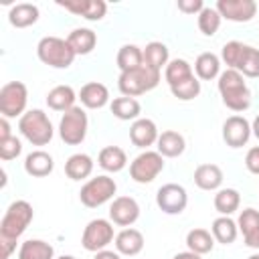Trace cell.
Here are the masks:
<instances>
[{"label":"cell","instance_id":"obj_36","mask_svg":"<svg viewBox=\"0 0 259 259\" xmlns=\"http://www.w3.org/2000/svg\"><path fill=\"white\" fill-rule=\"evenodd\" d=\"M235 71H239L243 77H251V79L259 77V49L245 45Z\"/></svg>","mask_w":259,"mask_h":259},{"label":"cell","instance_id":"obj_9","mask_svg":"<svg viewBox=\"0 0 259 259\" xmlns=\"http://www.w3.org/2000/svg\"><path fill=\"white\" fill-rule=\"evenodd\" d=\"M28 89L22 81H8L0 89V113L2 117H22L26 113Z\"/></svg>","mask_w":259,"mask_h":259},{"label":"cell","instance_id":"obj_8","mask_svg":"<svg viewBox=\"0 0 259 259\" xmlns=\"http://www.w3.org/2000/svg\"><path fill=\"white\" fill-rule=\"evenodd\" d=\"M113 241H115V231H113V223L109 219H93V221H89L87 227L83 229V235H81V245L89 253L103 251Z\"/></svg>","mask_w":259,"mask_h":259},{"label":"cell","instance_id":"obj_19","mask_svg":"<svg viewBox=\"0 0 259 259\" xmlns=\"http://www.w3.org/2000/svg\"><path fill=\"white\" fill-rule=\"evenodd\" d=\"M77 95H79L81 105L87 109H101L109 103V89L99 81L85 83Z\"/></svg>","mask_w":259,"mask_h":259},{"label":"cell","instance_id":"obj_17","mask_svg":"<svg viewBox=\"0 0 259 259\" xmlns=\"http://www.w3.org/2000/svg\"><path fill=\"white\" fill-rule=\"evenodd\" d=\"M239 233L243 235V241L251 249H259V210L257 208H243L237 219Z\"/></svg>","mask_w":259,"mask_h":259},{"label":"cell","instance_id":"obj_1","mask_svg":"<svg viewBox=\"0 0 259 259\" xmlns=\"http://www.w3.org/2000/svg\"><path fill=\"white\" fill-rule=\"evenodd\" d=\"M217 87H219V93H221V99H223L225 107H229L235 113H241V111L249 109V105H251V91H249V87L245 83V77L239 71L225 69L219 75Z\"/></svg>","mask_w":259,"mask_h":259},{"label":"cell","instance_id":"obj_44","mask_svg":"<svg viewBox=\"0 0 259 259\" xmlns=\"http://www.w3.org/2000/svg\"><path fill=\"white\" fill-rule=\"evenodd\" d=\"M14 251H16V241L0 237V259H8Z\"/></svg>","mask_w":259,"mask_h":259},{"label":"cell","instance_id":"obj_37","mask_svg":"<svg viewBox=\"0 0 259 259\" xmlns=\"http://www.w3.org/2000/svg\"><path fill=\"white\" fill-rule=\"evenodd\" d=\"M192 75H194L192 65L186 59H172L164 69V79H166L168 87H172V85H176V83H180Z\"/></svg>","mask_w":259,"mask_h":259},{"label":"cell","instance_id":"obj_21","mask_svg":"<svg viewBox=\"0 0 259 259\" xmlns=\"http://www.w3.org/2000/svg\"><path fill=\"white\" fill-rule=\"evenodd\" d=\"M79 99V95L75 93V89L71 85H57L47 93V105L53 111H69L75 107V101Z\"/></svg>","mask_w":259,"mask_h":259},{"label":"cell","instance_id":"obj_29","mask_svg":"<svg viewBox=\"0 0 259 259\" xmlns=\"http://www.w3.org/2000/svg\"><path fill=\"white\" fill-rule=\"evenodd\" d=\"M194 75L200 81H212L221 75V57L214 53H200L194 61Z\"/></svg>","mask_w":259,"mask_h":259},{"label":"cell","instance_id":"obj_6","mask_svg":"<svg viewBox=\"0 0 259 259\" xmlns=\"http://www.w3.org/2000/svg\"><path fill=\"white\" fill-rule=\"evenodd\" d=\"M117 192V184L111 176L99 174L95 178H89L81 190H79V200L87 208H97L109 200H113V194Z\"/></svg>","mask_w":259,"mask_h":259},{"label":"cell","instance_id":"obj_27","mask_svg":"<svg viewBox=\"0 0 259 259\" xmlns=\"http://www.w3.org/2000/svg\"><path fill=\"white\" fill-rule=\"evenodd\" d=\"M144 65L162 73V69H166V65L170 63V55H168V47L160 40H152L148 42L144 49Z\"/></svg>","mask_w":259,"mask_h":259},{"label":"cell","instance_id":"obj_39","mask_svg":"<svg viewBox=\"0 0 259 259\" xmlns=\"http://www.w3.org/2000/svg\"><path fill=\"white\" fill-rule=\"evenodd\" d=\"M170 93L176 99H180V101H190V99L198 97V93H200V79L196 75H192V77H188V79L172 85L170 87Z\"/></svg>","mask_w":259,"mask_h":259},{"label":"cell","instance_id":"obj_38","mask_svg":"<svg viewBox=\"0 0 259 259\" xmlns=\"http://www.w3.org/2000/svg\"><path fill=\"white\" fill-rule=\"evenodd\" d=\"M221 14L214 6H204L198 14V30L204 34V36H212L217 34V30L221 28Z\"/></svg>","mask_w":259,"mask_h":259},{"label":"cell","instance_id":"obj_26","mask_svg":"<svg viewBox=\"0 0 259 259\" xmlns=\"http://www.w3.org/2000/svg\"><path fill=\"white\" fill-rule=\"evenodd\" d=\"M38 20V6L30 4V2H20L14 4L8 10V22L14 28H28Z\"/></svg>","mask_w":259,"mask_h":259},{"label":"cell","instance_id":"obj_50","mask_svg":"<svg viewBox=\"0 0 259 259\" xmlns=\"http://www.w3.org/2000/svg\"><path fill=\"white\" fill-rule=\"evenodd\" d=\"M247 259H259V253H253V255H249Z\"/></svg>","mask_w":259,"mask_h":259},{"label":"cell","instance_id":"obj_43","mask_svg":"<svg viewBox=\"0 0 259 259\" xmlns=\"http://www.w3.org/2000/svg\"><path fill=\"white\" fill-rule=\"evenodd\" d=\"M245 166L251 174L259 176V146H253L245 156Z\"/></svg>","mask_w":259,"mask_h":259},{"label":"cell","instance_id":"obj_5","mask_svg":"<svg viewBox=\"0 0 259 259\" xmlns=\"http://www.w3.org/2000/svg\"><path fill=\"white\" fill-rule=\"evenodd\" d=\"M160 77H162V73H158V71L142 65L138 69L119 73L117 87H119L121 95H125V97H138V95H144V93L156 89L158 83H160Z\"/></svg>","mask_w":259,"mask_h":259},{"label":"cell","instance_id":"obj_20","mask_svg":"<svg viewBox=\"0 0 259 259\" xmlns=\"http://www.w3.org/2000/svg\"><path fill=\"white\" fill-rule=\"evenodd\" d=\"M53 168H55V160L45 150H32L24 158V172L32 178H45L53 172Z\"/></svg>","mask_w":259,"mask_h":259},{"label":"cell","instance_id":"obj_47","mask_svg":"<svg viewBox=\"0 0 259 259\" xmlns=\"http://www.w3.org/2000/svg\"><path fill=\"white\" fill-rule=\"evenodd\" d=\"M172 259H202V255L192 253V251H182V253H176Z\"/></svg>","mask_w":259,"mask_h":259},{"label":"cell","instance_id":"obj_41","mask_svg":"<svg viewBox=\"0 0 259 259\" xmlns=\"http://www.w3.org/2000/svg\"><path fill=\"white\" fill-rule=\"evenodd\" d=\"M20 152H22V142H20L16 136H10V138H6V140H0V158H2L4 162L18 158Z\"/></svg>","mask_w":259,"mask_h":259},{"label":"cell","instance_id":"obj_28","mask_svg":"<svg viewBox=\"0 0 259 259\" xmlns=\"http://www.w3.org/2000/svg\"><path fill=\"white\" fill-rule=\"evenodd\" d=\"M109 109L113 113V117L121 119V121H136L140 119V113H142V105L136 97H115L111 103H109Z\"/></svg>","mask_w":259,"mask_h":259},{"label":"cell","instance_id":"obj_11","mask_svg":"<svg viewBox=\"0 0 259 259\" xmlns=\"http://www.w3.org/2000/svg\"><path fill=\"white\" fill-rule=\"evenodd\" d=\"M156 204L166 214H180L188 204V194L182 184L168 182L162 184L156 192Z\"/></svg>","mask_w":259,"mask_h":259},{"label":"cell","instance_id":"obj_4","mask_svg":"<svg viewBox=\"0 0 259 259\" xmlns=\"http://www.w3.org/2000/svg\"><path fill=\"white\" fill-rule=\"evenodd\" d=\"M32 217H34V210L28 200L10 202V206L6 208V212L0 221V237L18 241L24 235V231L28 229V225L32 223Z\"/></svg>","mask_w":259,"mask_h":259},{"label":"cell","instance_id":"obj_40","mask_svg":"<svg viewBox=\"0 0 259 259\" xmlns=\"http://www.w3.org/2000/svg\"><path fill=\"white\" fill-rule=\"evenodd\" d=\"M243 47L245 42L241 40H229L223 45V51H221V61L227 65V69H235L237 63H239V57L243 53Z\"/></svg>","mask_w":259,"mask_h":259},{"label":"cell","instance_id":"obj_25","mask_svg":"<svg viewBox=\"0 0 259 259\" xmlns=\"http://www.w3.org/2000/svg\"><path fill=\"white\" fill-rule=\"evenodd\" d=\"M93 158L89 154H83V152H77L73 156L67 158L65 162V174L71 178V180H85L91 176L93 172Z\"/></svg>","mask_w":259,"mask_h":259},{"label":"cell","instance_id":"obj_13","mask_svg":"<svg viewBox=\"0 0 259 259\" xmlns=\"http://www.w3.org/2000/svg\"><path fill=\"white\" fill-rule=\"evenodd\" d=\"M214 8L219 10L221 18L231 22H249L257 14L255 0H217Z\"/></svg>","mask_w":259,"mask_h":259},{"label":"cell","instance_id":"obj_45","mask_svg":"<svg viewBox=\"0 0 259 259\" xmlns=\"http://www.w3.org/2000/svg\"><path fill=\"white\" fill-rule=\"evenodd\" d=\"M93 259H121V255L117 251H111V249H103V251H97Z\"/></svg>","mask_w":259,"mask_h":259},{"label":"cell","instance_id":"obj_16","mask_svg":"<svg viewBox=\"0 0 259 259\" xmlns=\"http://www.w3.org/2000/svg\"><path fill=\"white\" fill-rule=\"evenodd\" d=\"M158 125L150 119V117H140L132 123L130 127V140L134 146L142 148V150H148L150 146H154L158 142Z\"/></svg>","mask_w":259,"mask_h":259},{"label":"cell","instance_id":"obj_18","mask_svg":"<svg viewBox=\"0 0 259 259\" xmlns=\"http://www.w3.org/2000/svg\"><path fill=\"white\" fill-rule=\"evenodd\" d=\"M115 251L119 255H125V257H136L138 253H142L144 249V235L142 231L134 229V227H127V229H121L117 235H115Z\"/></svg>","mask_w":259,"mask_h":259},{"label":"cell","instance_id":"obj_24","mask_svg":"<svg viewBox=\"0 0 259 259\" xmlns=\"http://www.w3.org/2000/svg\"><path fill=\"white\" fill-rule=\"evenodd\" d=\"M97 164L105 172L115 174L127 166V156H125L123 148H119V146H105V148H101V152L97 156Z\"/></svg>","mask_w":259,"mask_h":259},{"label":"cell","instance_id":"obj_14","mask_svg":"<svg viewBox=\"0 0 259 259\" xmlns=\"http://www.w3.org/2000/svg\"><path fill=\"white\" fill-rule=\"evenodd\" d=\"M251 123L243 115H231L223 121V140L229 148H243L251 138Z\"/></svg>","mask_w":259,"mask_h":259},{"label":"cell","instance_id":"obj_12","mask_svg":"<svg viewBox=\"0 0 259 259\" xmlns=\"http://www.w3.org/2000/svg\"><path fill=\"white\" fill-rule=\"evenodd\" d=\"M140 219V204L132 196H115L109 204V221L117 227H132Z\"/></svg>","mask_w":259,"mask_h":259},{"label":"cell","instance_id":"obj_7","mask_svg":"<svg viewBox=\"0 0 259 259\" xmlns=\"http://www.w3.org/2000/svg\"><path fill=\"white\" fill-rule=\"evenodd\" d=\"M87 127H89V119L83 107L75 105L73 109L65 111L61 115L59 121V138L67 144V146H79L85 136H87Z\"/></svg>","mask_w":259,"mask_h":259},{"label":"cell","instance_id":"obj_48","mask_svg":"<svg viewBox=\"0 0 259 259\" xmlns=\"http://www.w3.org/2000/svg\"><path fill=\"white\" fill-rule=\"evenodd\" d=\"M251 132H253V136L259 140V115L253 119V123H251Z\"/></svg>","mask_w":259,"mask_h":259},{"label":"cell","instance_id":"obj_2","mask_svg":"<svg viewBox=\"0 0 259 259\" xmlns=\"http://www.w3.org/2000/svg\"><path fill=\"white\" fill-rule=\"evenodd\" d=\"M36 57L40 63L53 67V69H69L75 61V51L67 42V38L61 36H42L36 45Z\"/></svg>","mask_w":259,"mask_h":259},{"label":"cell","instance_id":"obj_33","mask_svg":"<svg viewBox=\"0 0 259 259\" xmlns=\"http://www.w3.org/2000/svg\"><path fill=\"white\" fill-rule=\"evenodd\" d=\"M214 237H212V233L210 231H206V229H190L188 233H186V247H188V251H192V253H198V255H206V253H210L212 251V247H214Z\"/></svg>","mask_w":259,"mask_h":259},{"label":"cell","instance_id":"obj_42","mask_svg":"<svg viewBox=\"0 0 259 259\" xmlns=\"http://www.w3.org/2000/svg\"><path fill=\"white\" fill-rule=\"evenodd\" d=\"M178 10L184 12V14H200V10L204 8V2L202 0H178Z\"/></svg>","mask_w":259,"mask_h":259},{"label":"cell","instance_id":"obj_23","mask_svg":"<svg viewBox=\"0 0 259 259\" xmlns=\"http://www.w3.org/2000/svg\"><path fill=\"white\" fill-rule=\"evenodd\" d=\"M156 148H158V152L164 158H178L186 150V142H184V136L182 134H178L174 130H166V132H162L158 136Z\"/></svg>","mask_w":259,"mask_h":259},{"label":"cell","instance_id":"obj_35","mask_svg":"<svg viewBox=\"0 0 259 259\" xmlns=\"http://www.w3.org/2000/svg\"><path fill=\"white\" fill-rule=\"evenodd\" d=\"M115 63L119 67V71H132V69H138L144 65V51L138 47V45H123L119 51H117V57H115Z\"/></svg>","mask_w":259,"mask_h":259},{"label":"cell","instance_id":"obj_30","mask_svg":"<svg viewBox=\"0 0 259 259\" xmlns=\"http://www.w3.org/2000/svg\"><path fill=\"white\" fill-rule=\"evenodd\" d=\"M67 42L75 51V55H89L97 45V34L91 28H75L69 32Z\"/></svg>","mask_w":259,"mask_h":259},{"label":"cell","instance_id":"obj_10","mask_svg":"<svg viewBox=\"0 0 259 259\" xmlns=\"http://www.w3.org/2000/svg\"><path fill=\"white\" fill-rule=\"evenodd\" d=\"M164 170V156L158 150H144L130 164V176L138 184H150Z\"/></svg>","mask_w":259,"mask_h":259},{"label":"cell","instance_id":"obj_32","mask_svg":"<svg viewBox=\"0 0 259 259\" xmlns=\"http://www.w3.org/2000/svg\"><path fill=\"white\" fill-rule=\"evenodd\" d=\"M212 202H214V208L221 217H231L241 206V194L235 188H219Z\"/></svg>","mask_w":259,"mask_h":259},{"label":"cell","instance_id":"obj_46","mask_svg":"<svg viewBox=\"0 0 259 259\" xmlns=\"http://www.w3.org/2000/svg\"><path fill=\"white\" fill-rule=\"evenodd\" d=\"M10 123H8V117H0V140H6L10 138Z\"/></svg>","mask_w":259,"mask_h":259},{"label":"cell","instance_id":"obj_15","mask_svg":"<svg viewBox=\"0 0 259 259\" xmlns=\"http://www.w3.org/2000/svg\"><path fill=\"white\" fill-rule=\"evenodd\" d=\"M57 4L77 16H83L85 20H91V22L101 20L107 12V4L103 0H65V2L59 0Z\"/></svg>","mask_w":259,"mask_h":259},{"label":"cell","instance_id":"obj_49","mask_svg":"<svg viewBox=\"0 0 259 259\" xmlns=\"http://www.w3.org/2000/svg\"><path fill=\"white\" fill-rule=\"evenodd\" d=\"M57 259H77V257H73V255H61V257H57Z\"/></svg>","mask_w":259,"mask_h":259},{"label":"cell","instance_id":"obj_31","mask_svg":"<svg viewBox=\"0 0 259 259\" xmlns=\"http://www.w3.org/2000/svg\"><path fill=\"white\" fill-rule=\"evenodd\" d=\"M210 233L217 243L231 245V243H235V239L239 235V227H237V221H233L231 217H217L210 225Z\"/></svg>","mask_w":259,"mask_h":259},{"label":"cell","instance_id":"obj_3","mask_svg":"<svg viewBox=\"0 0 259 259\" xmlns=\"http://www.w3.org/2000/svg\"><path fill=\"white\" fill-rule=\"evenodd\" d=\"M18 132L32 146H47L55 136V127L42 109H28L18 119Z\"/></svg>","mask_w":259,"mask_h":259},{"label":"cell","instance_id":"obj_34","mask_svg":"<svg viewBox=\"0 0 259 259\" xmlns=\"http://www.w3.org/2000/svg\"><path fill=\"white\" fill-rule=\"evenodd\" d=\"M18 259H55V249L42 239H28L20 245Z\"/></svg>","mask_w":259,"mask_h":259},{"label":"cell","instance_id":"obj_22","mask_svg":"<svg viewBox=\"0 0 259 259\" xmlns=\"http://www.w3.org/2000/svg\"><path fill=\"white\" fill-rule=\"evenodd\" d=\"M194 184L200 188V190H219L221 188V184H223V170H221V166H217V164H200V166H196V170H194Z\"/></svg>","mask_w":259,"mask_h":259}]
</instances>
